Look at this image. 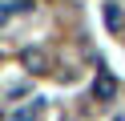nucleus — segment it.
<instances>
[{
    "label": "nucleus",
    "instance_id": "f257e3e1",
    "mask_svg": "<svg viewBox=\"0 0 125 121\" xmlns=\"http://www.w3.org/2000/svg\"><path fill=\"white\" fill-rule=\"evenodd\" d=\"M105 24H109L113 32L125 28V12H121V4H109V8H105Z\"/></svg>",
    "mask_w": 125,
    "mask_h": 121
},
{
    "label": "nucleus",
    "instance_id": "f03ea898",
    "mask_svg": "<svg viewBox=\"0 0 125 121\" xmlns=\"http://www.w3.org/2000/svg\"><path fill=\"white\" fill-rule=\"evenodd\" d=\"M109 93H113V81L101 73V77H97V97H109Z\"/></svg>",
    "mask_w": 125,
    "mask_h": 121
}]
</instances>
